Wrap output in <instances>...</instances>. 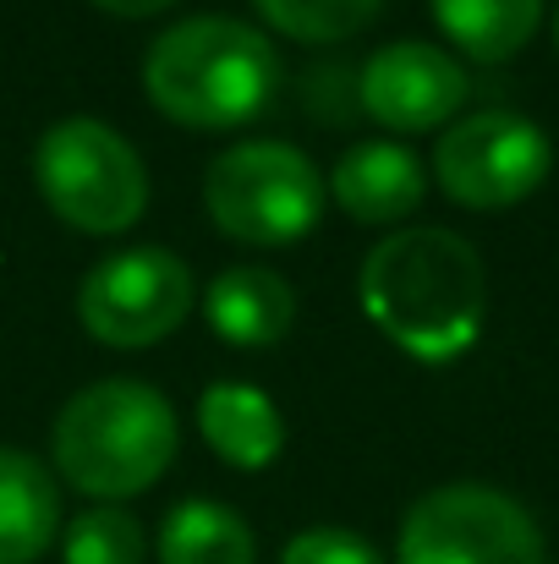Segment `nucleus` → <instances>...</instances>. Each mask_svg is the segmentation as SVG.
<instances>
[{"label": "nucleus", "mask_w": 559, "mask_h": 564, "mask_svg": "<svg viewBox=\"0 0 559 564\" xmlns=\"http://www.w3.org/2000/svg\"><path fill=\"white\" fill-rule=\"evenodd\" d=\"M363 313L406 357L444 368L483 335L488 269L455 230H395L363 263Z\"/></svg>", "instance_id": "nucleus-1"}, {"label": "nucleus", "mask_w": 559, "mask_h": 564, "mask_svg": "<svg viewBox=\"0 0 559 564\" xmlns=\"http://www.w3.org/2000/svg\"><path fill=\"white\" fill-rule=\"evenodd\" d=\"M176 411L138 378H105L77 389L55 416V466L88 499H132L176 460Z\"/></svg>", "instance_id": "nucleus-2"}, {"label": "nucleus", "mask_w": 559, "mask_h": 564, "mask_svg": "<svg viewBox=\"0 0 559 564\" xmlns=\"http://www.w3.org/2000/svg\"><path fill=\"white\" fill-rule=\"evenodd\" d=\"M275 50L258 28L230 17H192L154 39L143 61V88L160 116L182 127L252 121L275 94Z\"/></svg>", "instance_id": "nucleus-3"}, {"label": "nucleus", "mask_w": 559, "mask_h": 564, "mask_svg": "<svg viewBox=\"0 0 559 564\" xmlns=\"http://www.w3.org/2000/svg\"><path fill=\"white\" fill-rule=\"evenodd\" d=\"M33 182L39 197L88 236H116L127 225H138V214L149 208V171L138 160V149L88 116L55 121L39 149H33Z\"/></svg>", "instance_id": "nucleus-4"}, {"label": "nucleus", "mask_w": 559, "mask_h": 564, "mask_svg": "<svg viewBox=\"0 0 559 564\" xmlns=\"http://www.w3.org/2000/svg\"><path fill=\"white\" fill-rule=\"evenodd\" d=\"M208 219L252 247H286L324 214V182L291 143H236L203 171Z\"/></svg>", "instance_id": "nucleus-5"}, {"label": "nucleus", "mask_w": 559, "mask_h": 564, "mask_svg": "<svg viewBox=\"0 0 559 564\" xmlns=\"http://www.w3.org/2000/svg\"><path fill=\"white\" fill-rule=\"evenodd\" d=\"M395 564H549L538 521L488 482H450L406 510Z\"/></svg>", "instance_id": "nucleus-6"}, {"label": "nucleus", "mask_w": 559, "mask_h": 564, "mask_svg": "<svg viewBox=\"0 0 559 564\" xmlns=\"http://www.w3.org/2000/svg\"><path fill=\"white\" fill-rule=\"evenodd\" d=\"M549 132L516 110H477L455 121L433 149V176L461 208H510L549 182Z\"/></svg>", "instance_id": "nucleus-7"}, {"label": "nucleus", "mask_w": 559, "mask_h": 564, "mask_svg": "<svg viewBox=\"0 0 559 564\" xmlns=\"http://www.w3.org/2000/svg\"><path fill=\"white\" fill-rule=\"evenodd\" d=\"M192 313V269L165 247H132L105 258L83 291H77V318L94 340L138 351L165 335H176Z\"/></svg>", "instance_id": "nucleus-8"}, {"label": "nucleus", "mask_w": 559, "mask_h": 564, "mask_svg": "<svg viewBox=\"0 0 559 564\" xmlns=\"http://www.w3.org/2000/svg\"><path fill=\"white\" fill-rule=\"evenodd\" d=\"M466 72L455 55H444L439 44L406 39V44H384L363 66V110L389 132H433L439 121H450L466 105Z\"/></svg>", "instance_id": "nucleus-9"}, {"label": "nucleus", "mask_w": 559, "mask_h": 564, "mask_svg": "<svg viewBox=\"0 0 559 564\" xmlns=\"http://www.w3.org/2000/svg\"><path fill=\"white\" fill-rule=\"evenodd\" d=\"M330 192H335V203L352 219H363V225H395V219H406L422 203L428 176H422L417 154L400 149V143H357V149H346L335 160Z\"/></svg>", "instance_id": "nucleus-10"}, {"label": "nucleus", "mask_w": 559, "mask_h": 564, "mask_svg": "<svg viewBox=\"0 0 559 564\" xmlns=\"http://www.w3.org/2000/svg\"><path fill=\"white\" fill-rule=\"evenodd\" d=\"M197 427L208 449L236 471H264L286 449V422L275 400L252 383H208L197 400Z\"/></svg>", "instance_id": "nucleus-11"}, {"label": "nucleus", "mask_w": 559, "mask_h": 564, "mask_svg": "<svg viewBox=\"0 0 559 564\" xmlns=\"http://www.w3.org/2000/svg\"><path fill=\"white\" fill-rule=\"evenodd\" d=\"M203 318H208V329H214L219 340L252 351V346L286 340V329L297 324V296H291V285H286L280 274L241 263V269H225V274L208 285Z\"/></svg>", "instance_id": "nucleus-12"}, {"label": "nucleus", "mask_w": 559, "mask_h": 564, "mask_svg": "<svg viewBox=\"0 0 559 564\" xmlns=\"http://www.w3.org/2000/svg\"><path fill=\"white\" fill-rule=\"evenodd\" d=\"M61 494L44 460L28 449H0V564H33L55 543Z\"/></svg>", "instance_id": "nucleus-13"}, {"label": "nucleus", "mask_w": 559, "mask_h": 564, "mask_svg": "<svg viewBox=\"0 0 559 564\" xmlns=\"http://www.w3.org/2000/svg\"><path fill=\"white\" fill-rule=\"evenodd\" d=\"M444 39L472 61H510L544 22V0H428Z\"/></svg>", "instance_id": "nucleus-14"}, {"label": "nucleus", "mask_w": 559, "mask_h": 564, "mask_svg": "<svg viewBox=\"0 0 559 564\" xmlns=\"http://www.w3.org/2000/svg\"><path fill=\"white\" fill-rule=\"evenodd\" d=\"M160 564H252V532L236 510L186 499L160 527Z\"/></svg>", "instance_id": "nucleus-15"}, {"label": "nucleus", "mask_w": 559, "mask_h": 564, "mask_svg": "<svg viewBox=\"0 0 559 564\" xmlns=\"http://www.w3.org/2000/svg\"><path fill=\"white\" fill-rule=\"evenodd\" d=\"M252 6L264 11L269 28H280L302 44H341L384 11V0H252Z\"/></svg>", "instance_id": "nucleus-16"}, {"label": "nucleus", "mask_w": 559, "mask_h": 564, "mask_svg": "<svg viewBox=\"0 0 559 564\" xmlns=\"http://www.w3.org/2000/svg\"><path fill=\"white\" fill-rule=\"evenodd\" d=\"M61 554H66V564H143V527L127 510L99 505L66 527Z\"/></svg>", "instance_id": "nucleus-17"}, {"label": "nucleus", "mask_w": 559, "mask_h": 564, "mask_svg": "<svg viewBox=\"0 0 559 564\" xmlns=\"http://www.w3.org/2000/svg\"><path fill=\"white\" fill-rule=\"evenodd\" d=\"M280 564H384L357 532H341V527H313V532H297L286 543Z\"/></svg>", "instance_id": "nucleus-18"}, {"label": "nucleus", "mask_w": 559, "mask_h": 564, "mask_svg": "<svg viewBox=\"0 0 559 564\" xmlns=\"http://www.w3.org/2000/svg\"><path fill=\"white\" fill-rule=\"evenodd\" d=\"M99 11H110V17H154V11H165V6H176V0H94Z\"/></svg>", "instance_id": "nucleus-19"}, {"label": "nucleus", "mask_w": 559, "mask_h": 564, "mask_svg": "<svg viewBox=\"0 0 559 564\" xmlns=\"http://www.w3.org/2000/svg\"><path fill=\"white\" fill-rule=\"evenodd\" d=\"M555 39H559V11H555Z\"/></svg>", "instance_id": "nucleus-20"}]
</instances>
